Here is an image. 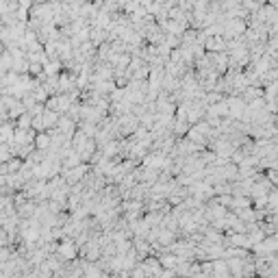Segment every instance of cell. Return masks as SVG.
<instances>
[{"instance_id":"6da1fadb","label":"cell","mask_w":278,"mask_h":278,"mask_svg":"<svg viewBox=\"0 0 278 278\" xmlns=\"http://www.w3.org/2000/svg\"><path fill=\"white\" fill-rule=\"evenodd\" d=\"M213 274L215 276H228L231 274V267H228L226 259H213Z\"/></svg>"},{"instance_id":"7a4b0ae2","label":"cell","mask_w":278,"mask_h":278,"mask_svg":"<svg viewBox=\"0 0 278 278\" xmlns=\"http://www.w3.org/2000/svg\"><path fill=\"white\" fill-rule=\"evenodd\" d=\"M274 237H278V228H276V231H274Z\"/></svg>"}]
</instances>
